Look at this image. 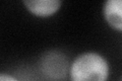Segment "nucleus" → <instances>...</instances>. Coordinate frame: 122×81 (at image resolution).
<instances>
[{
    "mask_svg": "<svg viewBox=\"0 0 122 81\" xmlns=\"http://www.w3.org/2000/svg\"><path fill=\"white\" fill-rule=\"evenodd\" d=\"M68 59L63 53L56 50L46 52L39 61V69L47 79L61 80L67 75Z\"/></svg>",
    "mask_w": 122,
    "mask_h": 81,
    "instance_id": "f03ea898",
    "label": "nucleus"
},
{
    "mask_svg": "<svg viewBox=\"0 0 122 81\" xmlns=\"http://www.w3.org/2000/svg\"><path fill=\"white\" fill-rule=\"evenodd\" d=\"M71 81H107L109 64L96 52H86L78 55L69 66Z\"/></svg>",
    "mask_w": 122,
    "mask_h": 81,
    "instance_id": "f257e3e1",
    "label": "nucleus"
},
{
    "mask_svg": "<svg viewBox=\"0 0 122 81\" xmlns=\"http://www.w3.org/2000/svg\"><path fill=\"white\" fill-rule=\"evenodd\" d=\"M103 15L112 29L122 30V2L121 0H107L103 5Z\"/></svg>",
    "mask_w": 122,
    "mask_h": 81,
    "instance_id": "20e7f679",
    "label": "nucleus"
},
{
    "mask_svg": "<svg viewBox=\"0 0 122 81\" xmlns=\"http://www.w3.org/2000/svg\"><path fill=\"white\" fill-rule=\"evenodd\" d=\"M0 81H20L16 79L14 76L10 74H6V73H0Z\"/></svg>",
    "mask_w": 122,
    "mask_h": 81,
    "instance_id": "39448f33",
    "label": "nucleus"
},
{
    "mask_svg": "<svg viewBox=\"0 0 122 81\" xmlns=\"http://www.w3.org/2000/svg\"><path fill=\"white\" fill-rule=\"evenodd\" d=\"M22 3L30 13L39 17L51 16L62 5L60 0H25Z\"/></svg>",
    "mask_w": 122,
    "mask_h": 81,
    "instance_id": "7ed1b4c3",
    "label": "nucleus"
}]
</instances>
